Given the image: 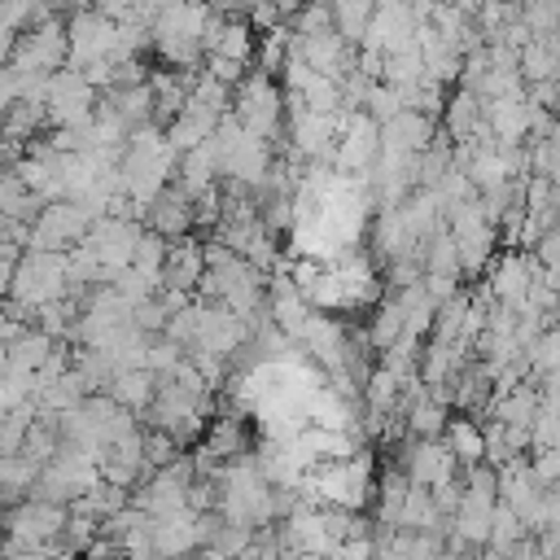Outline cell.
<instances>
[{
    "label": "cell",
    "instance_id": "obj_1",
    "mask_svg": "<svg viewBox=\"0 0 560 560\" xmlns=\"http://www.w3.org/2000/svg\"><path fill=\"white\" fill-rule=\"evenodd\" d=\"M232 114H236V122L245 127V136L267 140L276 153L284 149V88H280L271 74L249 70V79L236 88Z\"/></svg>",
    "mask_w": 560,
    "mask_h": 560
},
{
    "label": "cell",
    "instance_id": "obj_2",
    "mask_svg": "<svg viewBox=\"0 0 560 560\" xmlns=\"http://www.w3.org/2000/svg\"><path fill=\"white\" fill-rule=\"evenodd\" d=\"M70 66V35H66V13L39 22L35 31H22L9 57V70L18 79H48Z\"/></svg>",
    "mask_w": 560,
    "mask_h": 560
},
{
    "label": "cell",
    "instance_id": "obj_3",
    "mask_svg": "<svg viewBox=\"0 0 560 560\" xmlns=\"http://www.w3.org/2000/svg\"><path fill=\"white\" fill-rule=\"evenodd\" d=\"M70 35V70H88L92 61H109L118 48V26L96 13V4H79L66 13Z\"/></svg>",
    "mask_w": 560,
    "mask_h": 560
},
{
    "label": "cell",
    "instance_id": "obj_4",
    "mask_svg": "<svg viewBox=\"0 0 560 560\" xmlns=\"http://www.w3.org/2000/svg\"><path fill=\"white\" fill-rule=\"evenodd\" d=\"M92 232V219L83 214L79 201H57V206H44V214L35 219V232H31V249L35 254H70L74 245H83Z\"/></svg>",
    "mask_w": 560,
    "mask_h": 560
},
{
    "label": "cell",
    "instance_id": "obj_5",
    "mask_svg": "<svg viewBox=\"0 0 560 560\" xmlns=\"http://www.w3.org/2000/svg\"><path fill=\"white\" fill-rule=\"evenodd\" d=\"M381 158V122H372L363 109L350 114V127L341 131L337 140V153H332V171L346 175V179H359L376 166Z\"/></svg>",
    "mask_w": 560,
    "mask_h": 560
},
{
    "label": "cell",
    "instance_id": "obj_6",
    "mask_svg": "<svg viewBox=\"0 0 560 560\" xmlns=\"http://www.w3.org/2000/svg\"><path fill=\"white\" fill-rule=\"evenodd\" d=\"M416 44V18H411V4H376L372 22H368V35H363V52H376V57H389V52H402Z\"/></svg>",
    "mask_w": 560,
    "mask_h": 560
},
{
    "label": "cell",
    "instance_id": "obj_7",
    "mask_svg": "<svg viewBox=\"0 0 560 560\" xmlns=\"http://www.w3.org/2000/svg\"><path fill=\"white\" fill-rule=\"evenodd\" d=\"M144 228L162 241H184V236H197V214H192V197L171 184L149 210H144Z\"/></svg>",
    "mask_w": 560,
    "mask_h": 560
},
{
    "label": "cell",
    "instance_id": "obj_8",
    "mask_svg": "<svg viewBox=\"0 0 560 560\" xmlns=\"http://www.w3.org/2000/svg\"><path fill=\"white\" fill-rule=\"evenodd\" d=\"M433 140H438V118L416 114V109H402L398 118L381 127V149L402 153V158H420L424 149H433Z\"/></svg>",
    "mask_w": 560,
    "mask_h": 560
},
{
    "label": "cell",
    "instance_id": "obj_9",
    "mask_svg": "<svg viewBox=\"0 0 560 560\" xmlns=\"http://www.w3.org/2000/svg\"><path fill=\"white\" fill-rule=\"evenodd\" d=\"M201 276H206V241H201V236L171 241V249H166V267H162V289L197 293Z\"/></svg>",
    "mask_w": 560,
    "mask_h": 560
},
{
    "label": "cell",
    "instance_id": "obj_10",
    "mask_svg": "<svg viewBox=\"0 0 560 560\" xmlns=\"http://www.w3.org/2000/svg\"><path fill=\"white\" fill-rule=\"evenodd\" d=\"M214 127H219V114L206 109V105H197V101H188L184 114L166 127V144L175 153H192V149H201V144L214 140Z\"/></svg>",
    "mask_w": 560,
    "mask_h": 560
},
{
    "label": "cell",
    "instance_id": "obj_11",
    "mask_svg": "<svg viewBox=\"0 0 560 560\" xmlns=\"http://www.w3.org/2000/svg\"><path fill=\"white\" fill-rule=\"evenodd\" d=\"M442 136L451 140V144H468L472 140V131L481 127V101H477V92H468V88H455L451 96H446V109H442Z\"/></svg>",
    "mask_w": 560,
    "mask_h": 560
},
{
    "label": "cell",
    "instance_id": "obj_12",
    "mask_svg": "<svg viewBox=\"0 0 560 560\" xmlns=\"http://www.w3.org/2000/svg\"><path fill=\"white\" fill-rule=\"evenodd\" d=\"M402 324H407V311H402L398 293H385V298L372 306V315H368V324H363V337H368V346H372L376 354H385L389 346H398Z\"/></svg>",
    "mask_w": 560,
    "mask_h": 560
},
{
    "label": "cell",
    "instance_id": "obj_13",
    "mask_svg": "<svg viewBox=\"0 0 560 560\" xmlns=\"http://www.w3.org/2000/svg\"><path fill=\"white\" fill-rule=\"evenodd\" d=\"M442 442H446V451L455 455L459 468L486 464V433H481V420H477V416H451Z\"/></svg>",
    "mask_w": 560,
    "mask_h": 560
},
{
    "label": "cell",
    "instance_id": "obj_14",
    "mask_svg": "<svg viewBox=\"0 0 560 560\" xmlns=\"http://www.w3.org/2000/svg\"><path fill=\"white\" fill-rule=\"evenodd\" d=\"M407 490H411V477L398 464L385 459V468L376 472V499H372L376 503V525H385V529L398 525V512L407 503Z\"/></svg>",
    "mask_w": 560,
    "mask_h": 560
},
{
    "label": "cell",
    "instance_id": "obj_15",
    "mask_svg": "<svg viewBox=\"0 0 560 560\" xmlns=\"http://www.w3.org/2000/svg\"><path fill=\"white\" fill-rule=\"evenodd\" d=\"M175 184L188 192V197H201L219 184V158L210 144L192 149V153H179V166H175Z\"/></svg>",
    "mask_w": 560,
    "mask_h": 560
},
{
    "label": "cell",
    "instance_id": "obj_16",
    "mask_svg": "<svg viewBox=\"0 0 560 560\" xmlns=\"http://www.w3.org/2000/svg\"><path fill=\"white\" fill-rule=\"evenodd\" d=\"M109 398H114L122 411H136V416L144 420V411H149L153 398H158V376H153L149 368H140V372H118L114 385H109Z\"/></svg>",
    "mask_w": 560,
    "mask_h": 560
},
{
    "label": "cell",
    "instance_id": "obj_17",
    "mask_svg": "<svg viewBox=\"0 0 560 560\" xmlns=\"http://www.w3.org/2000/svg\"><path fill=\"white\" fill-rule=\"evenodd\" d=\"M22 455L39 468H48L57 455H61V429H57V416L52 411H39L35 424L26 429V442H22Z\"/></svg>",
    "mask_w": 560,
    "mask_h": 560
},
{
    "label": "cell",
    "instance_id": "obj_18",
    "mask_svg": "<svg viewBox=\"0 0 560 560\" xmlns=\"http://www.w3.org/2000/svg\"><path fill=\"white\" fill-rule=\"evenodd\" d=\"M372 13H376V4H372V0H337V4H332V31H337L350 48H359V44H363V35H368Z\"/></svg>",
    "mask_w": 560,
    "mask_h": 560
},
{
    "label": "cell",
    "instance_id": "obj_19",
    "mask_svg": "<svg viewBox=\"0 0 560 560\" xmlns=\"http://www.w3.org/2000/svg\"><path fill=\"white\" fill-rule=\"evenodd\" d=\"M228 18V13H223ZM219 57H232V61H241V66H254V52H258V31L249 26V18H228V26H223V39H219V48H214Z\"/></svg>",
    "mask_w": 560,
    "mask_h": 560
},
{
    "label": "cell",
    "instance_id": "obj_20",
    "mask_svg": "<svg viewBox=\"0 0 560 560\" xmlns=\"http://www.w3.org/2000/svg\"><path fill=\"white\" fill-rule=\"evenodd\" d=\"M560 74V57L547 48V39H534L521 48V79L525 83H547Z\"/></svg>",
    "mask_w": 560,
    "mask_h": 560
},
{
    "label": "cell",
    "instance_id": "obj_21",
    "mask_svg": "<svg viewBox=\"0 0 560 560\" xmlns=\"http://www.w3.org/2000/svg\"><path fill=\"white\" fill-rule=\"evenodd\" d=\"M424 276H459V249H455V236L442 228L429 249H424ZM464 280V276H459Z\"/></svg>",
    "mask_w": 560,
    "mask_h": 560
},
{
    "label": "cell",
    "instance_id": "obj_22",
    "mask_svg": "<svg viewBox=\"0 0 560 560\" xmlns=\"http://www.w3.org/2000/svg\"><path fill=\"white\" fill-rule=\"evenodd\" d=\"M302 101L311 114H337L341 109V83L328 74H311V83L302 88Z\"/></svg>",
    "mask_w": 560,
    "mask_h": 560
},
{
    "label": "cell",
    "instance_id": "obj_23",
    "mask_svg": "<svg viewBox=\"0 0 560 560\" xmlns=\"http://www.w3.org/2000/svg\"><path fill=\"white\" fill-rule=\"evenodd\" d=\"M179 455H184V446H179L171 433H162V429H144V468H149V472L171 468Z\"/></svg>",
    "mask_w": 560,
    "mask_h": 560
},
{
    "label": "cell",
    "instance_id": "obj_24",
    "mask_svg": "<svg viewBox=\"0 0 560 560\" xmlns=\"http://www.w3.org/2000/svg\"><path fill=\"white\" fill-rule=\"evenodd\" d=\"M363 114H368L372 122H381V127H385L389 118H398V114H402V92H398V88H389V83H372Z\"/></svg>",
    "mask_w": 560,
    "mask_h": 560
},
{
    "label": "cell",
    "instance_id": "obj_25",
    "mask_svg": "<svg viewBox=\"0 0 560 560\" xmlns=\"http://www.w3.org/2000/svg\"><path fill=\"white\" fill-rule=\"evenodd\" d=\"M254 534H258V529H249V525H228V521H219V529H214L210 547H214V551H223L228 560H236V556L254 542Z\"/></svg>",
    "mask_w": 560,
    "mask_h": 560
},
{
    "label": "cell",
    "instance_id": "obj_26",
    "mask_svg": "<svg viewBox=\"0 0 560 560\" xmlns=\"http://www.w3.org/2000/svg\"><path fill=\"white\" fill-rule=\"evenodd\" d=\"M184 359H188V350H179L175 341H166V337H153L149 341V372L153 376H171Z\"/></svg>",
    "mask_w": 560,
    "mask_h": 560
},
{
    "label": "cell",
    "instance_id": "obj_27",
    "mask_svg": "<svg viewBox=\"0 0 560 560\" xmlns=\"http://www.w3.org/2000/svg\"><path fill=\"white\" fill-rule=\"evenodd\" d=\"M529 254H534V262H538L542 271H560V228H547Z\"/></svg>",
    "mask_w": 560,
    "mask_h": 560
},
{
    "label": "cell",
    "instance_id": "obj_28",
    "mask_svg": "<svg viewBox=\"0 0 560 560\" xmlns=\"http://www.w3.org/2000/svg\"><path fill=\"white\" fill-rule=\"evenodd\" d=\"M328 560H376V538H350L328 551Z\"/></svg>",
    "mask_w": 560,
    "mask_h": 560
},
{
    "label": "cell",
    "instance_id": "obj_29",
    "mask_svg": "<svg viewBox=\"0 0 560 560\" xmlns=\"http://www.w3.org/2000/svg\"><path fill=\"white\" fill-rule=\"evenodd\" d=\"M79 560H127V547H122V542H114V538H96Z\"/></svg>",
    "mask_w": 560,
    "mask_h": 560
},
{
    "label": "cell",
    "instance_id": "obj_30",
    "mask_svg": "<svg viewBox=\"0 0 560 560\" xmlns=\"http://www.w3.org/2000/svg\"><path fill=\"white\" fill-rule=\"evenodd\" d=\"M13 44H18V31L0 22V70H4V66H9V57H13Z\"/></svg>",
    "mask_w": 560,
    "mask_h": 560
},
{
    "label": "cell",
    "instance_id": "obj_31",
    "mask_svg": "<svg viewBox=\"0 0 560 560\" xmlns=\"http://www.w3.org/2000/svg\"><path fill=\"white\" fill-rule=\"evenodd\" d=\"M4 328H9V311L0 306V341H4Z\"/></svg>",
    "mask_w": 560,
    "mask_h": 560
},
{
    "label": "cell",
    "instance_id": "obj_32",
    "mask_svg": "<svg viewBox=\"0 0 560 560\" xmlns=\"http://www.w3.org/2000/svg\"><path fill=\"white\" fill-rule=\"evenodd\" d=\"M0 22H4V4H0Z\"/></svg>",
    "mask_w": 560,
    "mask_h": 560
}]
</instances>
